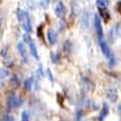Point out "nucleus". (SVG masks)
<instances>
[{
    "instance_id": "nucleus-5",
    "label": "nucleus",
    "mask_w": 121,
    "mask_h": 121,
    "mask_svg": "<svg viewBox=\"0 0 121 121\" xmlns=\"http://www.w3.org/2000/svg\"><path fill=\"white\" fill-rule=\"evenodd\" d=\"M54 13L58 17H64L66 15V7L62 1H58L54 7Z\"/></svg>"
},
{
    "instance_id": "nucleus-2",
    "label": "nucleus",
    "mask_w": 121,
    "mask_h": 121,
    "mask_svg": "<svg viewBox=\"0 0 121 121\" xmlns=\"http://www.w3.org/2000/svg\"><path fill=\"white\" fill-rule=\"evenodd\" d=\"M99 46H100V50H102V52L104 53V56L107 58V60L110 61V65L111 66H114L115 65V61H117V59H115V56H114V54L112 53L111 48H110V46L107 45V43L104 40V39H102V40H99Z\"/></svg>"
},
{
    "instance_id": "nucleus-9",
    "label": "nucleus",
    "mask_w": 121,
    "mask_h": 121,
    "mask_svg": "<svg viewBox=\"0 0 121 121\" xmlns=\"http://www.w3.org/2000/svg\"><path fill=\"white\" fill-rule=\"evenodd\" d=\"M98 13H99V16H100L106 23L110 21L111 16H110V13H108L107 8H100V9H98Z\"/></svg>"
},
{
    "instance_id": "nucleus-4",
    "label": "nucleus",
    "mask_w": 121,
    "mask_h": 121,
    "mask_svg": "<svg viewBox=\"0 0 121 121\" xmlns=\"http://www.w3.org/2000/svg\"><path fill=\"white\" fill-rule=\"evenodd\" d=\"M21 104H22V100L20 99L16 95H14V93H12L9 97H8V99H7V105H8V107H9V108L19 107Z\"/></svg>"
},
{
    "instance_id": "nucleus-10",
    "label": "nucleus",
    "mask_w": 121,
    "mask_h": 121,
    "mask_svg": "<svg viewBox=\"0 0 121 121\" xmlns=\"http://www.w3.org/2000/svg\"><path fill=\"white\" fill-rule=\"evenodd\" d=\"M107 114H108V106L106 105V104H104V106H103V108L100 110L99 112V115H98V120L99 121H104V119L107 117Z\"/></svg>"
},
{
    "instance_id": "nucleus-6",
    "label": "nucleus",
    "mask_w": 121,
    "mask_h": 121,
    "mask_svg": "<svg viewBox=\"0 0 121 121\" xmlns=\"http://www.w3.org/2000/svg\"><path fill=\"white\" fill-rule=\"evenodd\" d=\"M47 42L50 45H54L56 43V32L53 29H48L47 30Z\"/></svg>"
},
{
    "instance_id": "nucleus-13",
    "label": "nucleus",
    "mask_w": 121,
    "mask_h": 121,
    "mask_svg": "<svg viewBox=\"0 0 121 121\" xmlns=\"http://www.w3.org/2000/svg\"><path fill=\"white\" fill-rule=\"evenodd\" d=\"M96 4H97V8L98 9H100V8H107L108 0H97Z\"/></svg>"
},
{
    "instance_id": "nucleus-19",
    "label": "nucleus",
    "mask_w": 121,
    "mask_h": 121,
    "mask_svg": "<svg viewBox=\"0 0 121 121\" xmlns=\"http://www.w3.org/2000/svg\"><path fill=\"white\" fill-rule=\"evenodd\" d=\"M5 121H15V119H14V118H13L12 115H8V117H6Z\"/></svg>"
},
{
    "instance_id": "nucleus-7",
    "label": "nucleus",
    "mask_w": 121,
    "mask_h": 121,
    "mask_svg": "<svg viewBox=\"0 0 121 121\" xmlns=\"http://www.w3.org/2000/svg\"><path fill=\"white\" fill-rule=\"evenodd\" d=\"M106 96L112 103H115L118 100V91H117V89H113V88L107 89L106 90Z\"/></svg>"
},
{
    "instance_id": "nucleus-18",
    "label": "nucleus",
    "mask_w": 121,
    "mask_h": 121,
    "mask_svg": "<svg viewBox=\"0 0 121 121\" xmlns=\"http://www.w3.org/2000/svg\"><path fill=\"white\" fill-rule=\"evenodd\" d=\"M42 28H43V24H40V26L38 27V29H37V34H38V36H39V37H42Z\"/></svg>"
},
{
    "instance_id": "nucleus-8",
    "label": "nucleus",
    "mask_w": 121,
    "mask_h": 121,
    "mask_svg": "<svg viewBox=\"0 0 121 121\" xmlns=\"http://www.w3.org/2000/svg\"><path fill=\"white\" fill-rule=\"evenodd\" d=\"M29 50H30V53H31V56H34L35 59H39V56H38V51H37V46H36V44H35V42L34 40H31L30 43H29Z\"/></svg>"
},
{
    "instance_id": "nucleus-3",
    "label": "nucleus",
    "mask_w": 121,
    "mask_h": 121,
    "mask_svg": "<svg viewBox=\"0 0 121 121\" xmlns=\"http://www.w3.org/2000/svg\"><path fill=\"white\" fill-rule=\"evenodd\" d=\"M93 23H95V28H96V32H97V37L98 40L104 39V31H103V26L100 22V17L98 15H95L93 17Z\"/></svg>"
},
{
    "instance_id": "nucleus-12",
    "label": "nucleus",
    "mask_w": 121,
    "mask_h": 121,
    "mask_svg": "<svg viewBox=\"0 0 121 121\" xmlns=\"http://www.w3.org/2000/svg\"><path fill=\"white\" fill-rule=\"evenodd\" d=\"M32 84H34L32 78H27V80L23 82V86H24V89H26L27 91H30V90L32 89Z\"/></svg>"
},
{
    "instance_id": "nucleus-1",
    "label": "nucleus",
    "mask_w": 121,
    "mask_h": 121,
    "mask_svg": "<svg viewBox=\"0 0 121 121\" xmlns=\"http://www.w3.org/2000/svg\"><path fill=\"white\" fill-rule=\"evenodd\" d=\"M17 19L22 23V28L24 29V31L27 34H30L32 31V22H31L30 15L24 10L17 9Z\"/></svg>"
},
{
    "instance_id": "nucleus-17",
    "label": "nucleus",
    "mask_w": 121,
    "mask_h": 121,
    "mask_svg": "<svg viewBox=\"0 0 121 121\" xmlns=\"http://www.w3.org/2000/svg\"><path fill=\"white\" fill-rule=\"evenodd\" d=\"M46 74H47V76H48V78H50V81L53 83V82H54V77H53V75H52V73H51V70H50V69H47Z\"/></svg>"
},
{
    "instance_id": "nucleus-20",
    "label": "nucleus",
    "mask_w": 121,
    "mask_h": 121,
    "mask_svg": "<svg viewBox=\"0 0 121 121\" xmlns=\"http://www.w3.org/2000/svg\"><path fill=\"white\" fill-rule=\"evenodd\" d=\"M118 112H119V114L121 115V104L119 105V106H118Z\"/></svg>"
},
{
    "instance_id": "nucleus-15",
    "label": "nucleus",
    "mask_w": 121,
    "mask_h": 121,
    "mask_svg": "<svg viewBox=\"0 0 121 121\" xmlns=\"http://www.w3.org/2000/svg\"><path fill=\"white\" fill-rule=\"evenodd\" d=\"M32 40V38L30 37V35L29 34H24L23 35V42H24V44H28L29 45V43Z\"/></svg>"
},
{
    "instance_id": "nucleus-16",
    "label": "nucleus",
    "mask_w": 121,
    "mask_h": 121,
    "mask_svg": "<svg viewBox=\"0 0 121 121\" xmlns=\"http://www.w3.org/2000/svg\"><path fill=\"white\" fill-rule=\"evenodd\" d=\"M22 121H29V115L27 111H24L22 113Z\"/></svg>"
},
{
    "instance_id": "nucleus-21",
    "label": "nucleus",
    "mask_w": 121,
    "mask_h": 121,
    "mask_svg": "<svg viewBox=\"0 0 121 121\" xmlns=\"http://www.w3.org/2000/svg\"><path fill=\"white\" fill-rule=\"evenodd\" d=\"M119 10H120V13H121V2L119 4Z\"/></svg>"
},
{
    "instance_id": "nucleus-11",
    "label": "nucleus",
    "mask_w": 121,
    "mask_h": 121,
    "mask_svg": "<svg viewBox=\"0 0 121 121\" xmlns=\"http://www.w3.org/2000/svg\"><path fill=\"white\" fill-rule=\"evenodd\" d=\"M17 50H19L21 56H22V58H24V59H26V61H27V51H26L24 43H22V42L17 43Z\"/></svg>"
},
{
    "instance_id": "nucleus-14",
    "label": "nucleus",
    "mask_w": 121,
    "mask_h": 121,
    "mask_svg": "<svg viewBox=\"0 0 121 121\" xmlns=\"http://www.w3.org/2000/svg\"><path fill=\"white\" fill-rule=\"evenodd\" d=\"M51 60H52L53 64H58V61H59V54L56 52H52L51 53Z\"/></svg>"
}]
</instances>
